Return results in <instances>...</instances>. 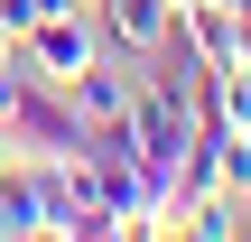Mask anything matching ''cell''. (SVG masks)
Listing matches in <instances>:
<instances>
[{"label":"cell","mask_w":251,"mask_h":242,"mask_svg":"<svg viewBox=\"0 0 251 242\" xmlns=\"http://www.w3.org/2000/svg\"><path fill=\"white\" fill-rule=\"evenodd\" d=\"M28 84H37V65H28V56L9 47V56H0V131L19 121V103H28Z\"/></svg>","instance_id":"cell-6"},{"label":"cell","mask_w":251,"mask_h":242,"mask_svg":"<svg viewBox=\"0 0 251 242\" xmlns=\"http://www.w3.org/2000/svg\"><path fill=\"white\" fill-rule=\"evenodd\" d=\"M224 187L251 196V131H224Z\"/></svg>","instance_id":"cell-7"},{"label":"cell","mask_w":251,"mask_h":242,"mask_svg":"<svg viewBox=\"0 0 251 242\" xmlns=\"http://www.w3.org/2000/svg\"><path fill=\"white\" fill-rule=\"evenodd\" d=\"M47 233V196H37V168L9 149V168H0V242H37Z\"/></svg>","instance_id":"cell-4"},{"label":"cell","mask_w":251,"mask_h":242,"mask_svg":"<svg viewBox=\"0 0 251 242\" xmlns=\"http://www.w3.org/2000/svg\"><path fill=\"white\" fill-rule=\"evenodd\" d=\"M0 140H9L19 159H84L93 121L75 112V93H65V84H47V75H37V84H28V103H19V121H9Z\"/></svg>","instance_id":"cell-1"},{"label":"cell","mask_w":251,"mask_h":242,"mask_svg":"<svg viewBox=\"0 0 251 242\" xmlns=\"http://www.w3.org/2000/svg\"><path fill=\"white\" fill-rule=\"evenodd\" d=\"M19 56H28L47 84H75V75H84L93 56H112V47H102V19H93V9H56V19H37V28L19 37Z\"/></svg>","instance_id":"cell-2"},{"label":"cell","mask_w":251,"mask_h":242,"mask_svg":"<svg viewBox=\"0 0 251 242\" xmlns=\"http://www.w3.org/2000/svg\"><path fill=\"white\" fill-rule=\"evenodd\" d=\"M93 19H102V47H112L121 65H140V56L177 28V0H93Z\"/></svg>","instance_id":"cell-3"},{"label":"cell","mask_w":251,"mask_h":242,"mask_svg":"<svg viewBox=\"0 0 251 242\" xmlns=\"http://www.w3.org/2000/svg\"><path fill=\"white\" fill-rule=\"evenodd\" d=\"M65 93H75V112H84V121H121V112H130V75H121L112 56H93Z\"/></svg>","instance_id":"cell-5"}]
</instances>
